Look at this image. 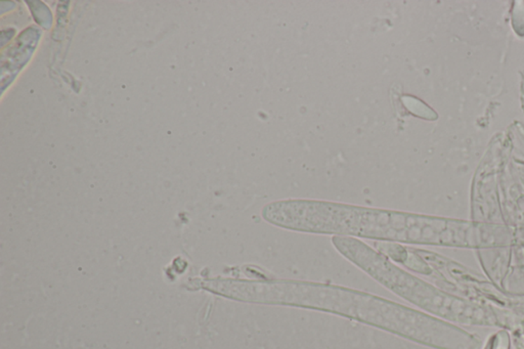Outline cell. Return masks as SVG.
<instances>
[{
	"label": "cell",
	"mask_w": 524,
	"mask_h": 349,
	"mask_svg": "<svg viewBox=\"0 0 524 349\" xmlns=\"http://www.w3.org/2000/svg\"><path fill=\"white\" fill-rule=\"evenodd\" d=\"M261 216L288 231L375 242L478 250L505 247L508 242L504 225L310 199L268 203Z\"/></svg>",
	"instance_id": "obj_1"
},
{
	"label": "cell",
	"mask_w": 524,
	"mask_h": 349,
	"mask_svg": "<svg viewBox=\"0 0 524 349\" xmlns=\"http://www.w3.org/2000/svg\"><path fill=\"white\" fill-rule=\"evenodd\" d=\"M208 290L261 306L312 309L340 315L434 349H481L478 336L429 313L338 285L284 279H214Z\"/></svg>",
	"instance_id": "obj_2"
},
{
	"label": "cell",
	"mask_w": 524,
	"mask_h": 349,
	"mask_svg": "<svg viewBox=\"0 0 524 349\" xmlns=\"http://www.w3.org/2000/svg\"><path fill=\"white\" fill-rule=\"evenodd\" d=\"M331 242L346 260L390 292L426 313L446 322L467 326H503L496 311L490 306L470 301L437 288L393 264L383 254L359 238L334 236Z\"/></svg>",
	"instance_id": "obj_3"
}]
</instances>
